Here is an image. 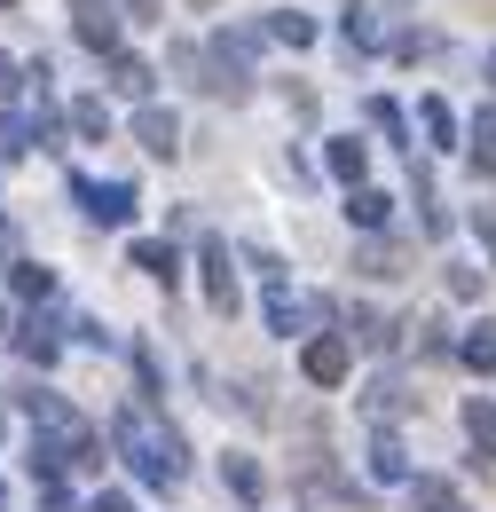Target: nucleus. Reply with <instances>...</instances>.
Returning a JSON list of instances; mask_svg holds the SVG:
<instances>
[{"label": "nucleus", "mask_w": 496, "mask_h": 512, "mask_svg": "<svg viewBox=\"0 0 496 512\" xmlns=\"http://www.w3.org/2000/svg\"><path fill=\"white\" fill-rule=\"evenodd\" d=\"M87 512H134V505H126L119 489H111V497H95V505H87Z\"/></svg>", "instance_id": "c85d7f7f"}, {"label": "nucleus", "mask_w": 496, "mask_h": 512, "mask_svg": "<svg viewBox=\"0 0 496 512\" xmlns=\"http://www.w3.org/2000/svg\"><path fill=\"white\" fill-rule=\"evenodd\" d=\"M410 512H457V497H449V481H410Z\"/></svg>", "instance_id": "b1692460"}, {"label": "nucleus", "mask_w": 496, "mask_h": 512, "mask_svg": "<svg viewBox=\"0 0 496 512\" xmlns=\"http://www.w3.org/2000/svg\"><path fill=\"white\" fill-rule=\"evenodd\" d=\"M126 8H134V16H158V0H126Z\"/></svg>", "instance_id": "7c9ffc66"}, {"label": "nucleus", "mask_w": 496, "mask_h": 512, "mask_svg": "<svg viewBox=\"0 0 496 512\" xmlns=\"http://www.w3.org/2000/svg\"><path fill=\"white\" fill-rule=\"evenodd\" d=\"M386 213H394L386 190H347V221H355V229H386Z\"/></svg>", "instance_id": "4468645a"}, {"label": "nucleus", "mask_w": 496, "mask_h": 512, "mask_svg": "<svg viewBox=\"0 0 496 512\" xmlns=\"http://www.w3.org/2000/svg\"><path fill=\"white\" fill-rule=\"evenodd\" d=\"M197 268H205V300H213L221 316H237V268H229V245H221V237H205Z\"/></svg>", "instance_id": "39448f33"}, {"label": "nucleus", "mask_w": 496, "mask_h": 512, "mask_svg": "<svg viewBox=\"0 0 496 512\" xmlns=\"http://www.w3.org/2000/svg\"><path fill=\"white\" fill-rule=\"evenodd\" d=\"M371 127L386 134V142H402V111H394V103H386V95H378V103H371Z\"/></svg>", "instance_id": "bb28decb"}, {"label": "nucleus", "mask_w": 496, "mask_h": 512, "mask_svg": "<svg viewBox=\"0 0 496 512\" xmlns=\"http://www.w3.org/2000/svg\"><path fill=\"white\" fill-rule=\"evenodd\" d=\"M221 481H229L245 505H260V465H252V457H221Z\"/></svg>", "instance_id": "5701e85b"}, {"label": "nucleus", "mask_w": 496, "mask_h": 512, "mask_svg": "<svg viewBox=\"0 0 496 512\" xmlns=\"http://www.w3.org/2000/svg\"><path fill=\"white\" fill-rule=\"evenodd\" d=\"M16 292H24V300H48V292H56V268H40V260H16Z\"/></svg>", "instance_id": "393cba45"}, {"label": "nucleus", "mask_w": 496, "mask_h": 512, "mask_svg": "<svg viewBox=\"0 0 496 512\" xmlns=\"http://www.w3.org/2000/svg\"><path fill=\"white\" fill-rule=\"evenodd\" d=\"M347 363H355V339H339V331L308 339V355H300V371H308L315 386H339V379H347Z\"/></svg>", "instance_id": "20e7f679"}, {"label": "nucleus", "mask_w": 496, "mask_h": 512, "mask_svg": "<svg viewBox=\"0 0 496 512\" xmlns=\"http://www.w3.org/2000/svg\"><path fill=\"white\" fill-rule=\"evenodd\" d=\"M111 87H119V95H134V103H142V95H150V64H142V56H111Z\"/></svg>", "instance_id": "dca6fc26"}, {"label": "nucleus", "mask_w": 496, "mask_h": 512, "mask_svg": "<svg viewBox=\"0 0 496 512\" xmlns=\"http://www.w3.org/2000/svg\"><path fill=\"white\" fill-rule=\"evenodd\" d=\"M489 79H496V48H489Z\"/></svg>", "instance_id": "2f4dec72"}, {"label": "nucleus", "mask_w": 496, "mask_h": 512, "mask_svg": "<svg viewBox=\"0 0 496 512\" xmlns=\"http://www.w3.org/2000/svg\"><path fill=\"white\" fill-rule=\"evenodd\" d=\"M402 410H410V386H402V379H386V371H378V379L363 386V418H371L378 434H386V418H402Z\"/></svg>", "instance_id": "6e6552de"}, {"label": "nucleus", "mask_w": 496, "mask_h": 512, "mask_svg": "<svg viewBox=\"0 0 496 512\" xmlns=\"http://www.w3.org/2000/svg\"><path fill=\"white\" fill-rule=\"evenodd\" d=\"M323 166H331V174H339V182H347V190H363V166H371V150H363V142H355V134H339V142H331V150H323Z\"/></svg>", "instance_id": "9b49d317"}, {"label": "nucleus", "mask_w": 496, "mask_h": 512, "mask_svg": "<svg viewBox=\"0 0 496 512\" xmlns=\"http://www.w3.org/2000/svg\"><path fill=\"white\" fill-rule=\"evenodd\" d=\"M465 434H473V457L496 465V402H489V394H473V402H465Z\"/></svg>", "instance_id": "1a4fd4ad"}, {"label": "nucleus", "mask_w": 496, "mask_h": 512, "mask_svg": "<svg viewBox=\"0 0 496 512\" xmlns=\"http://www.w3.org/2000/svg\"><path fill=\"white\" fill-rule=\"evenodd\" d=\"M134 142H142L150 158H174V150H182V119H174V111H158V103H142V119H134Z\"/></svg>", "instance_id": "0eeeda50"}, {"label": "nucleus", "mask_w": 496, "mask_h": 512, "mask_svg": "<svg viewBox=\"0 0 496 512\" xmlns=\"http://www.w3.org/2000/svg\"><path fill=\"white\" fill-rule=\"evenodd\" d=\"M79 205H87V221H134V182H79Z\"/></svg>", "instance_id": "423d86ee"}, {"label": "nucleus", "mask_w": 496, "mask_h": 512, "mask_svg": "<svg viewBox=\"0 0 496 512\" xmlns=\"http://www.w3.org/2000/svg\"><path fill=\"white\" fill-rule=\"evenodd\" d=\"M355 268H363V276H378V284H386V276H402V245H386V237H371V245L355 253Z\"/></svg>", "instance_id": "a211bd4d"}, {"label": "nucleus", "mask_w": 496, "mask_h": 512, "mask_svg": "<svg viewBox=\"0 0 496 512\" xmlns=\"http://www.w3.org/2000/svg\"><path fill=\"white\" fill-rule=\"evenodd\" d=\"M347 339L355 347H394V323L378 316V308H347Z\"/></svg>", "instance_id": "2eb2a0df"}, {"label": "nucleus", "mask_w": 496, "mask_h": 512, "mask_svg": "<svg viewBox=\"0 0 496 512\" xmlns=\"http://www.w3.org/2000/svg\"><path fill=\"white\" fill-rule=\"evenodd\" d=\"M16 355H24V363H40V371H48V363H56V355H63L56 323H48V316H32V323H24V331H16Z\"/></svg>", "instance_id": "9d476101"}, {"label": "nucleus", "mask_w": 496, "mask_h": 512, "mask_svg": "<svg viewBox=\"0 0 496 512\" xmlns=\"http://www.w3.org/2000/svg\"><path fill=\"white\" fill-rule=\"evenodd\" d=\"M473 166H481V174H496V111H481V119H473Z\"/></svg>", "instance_id": "a878e982"}, {"label": "nucleus", "mask_w": 496, "mask_h": 512, "mask_svg": "<svg viewBox=\"0 0 496 512\" xmlns=\"http://www.w3.org/2000/svg\"><path fill=\"white\" fill-rule=\"evenodd\" d=\"M449 292L457 300H481V268H449Z\"/></svg>", "instance_id": "cd10ccee"}, {"label": "nucleus", "mask_w": 496, "mask_h": 512, "mask_svg": "<svg viewBox=\"0 0 496 512\" xmlns=\"http://www.w3.org/2000/svg\"><path fill=\"white\" fill-rule=\"evenodd\" d=\"M71 32H79L95 56H119V8H111V0H71Z\"/></svg>", "instance_id": "7ed1b4c3"}, {"label": "nucleus", "mask_w": 496, "mask_h": 512, "mask_svg": "<svg viewBox=\"0 0 496 512\" xmlns=\"http://www.w3.org/2000/svg\"><path fill=\"white\" fill-rule=\"evenodd\" d=\"M71 127L87 134V142H103V134H111V111H103V95H79V103H71Z\"/></svg>", "instance_id": "412c9836"}, {"label": "nucleus", "mask_w": 496, "mask_h": 512, "mask_svg": "<svg viewBox=\"0 0 496 512\" xmlns=\"http://www.w3.org/2000/svg\"><path fill=\"white\" fill-rule=\"evenodd\" d=\"M371 481H402L410 489V457H402L394 434H371Z\"/></svg>", "instance_id": "f8f14e48"}, {"label": "nucleus", "mask_w": 496, "mask_h": 512, "mask_svg": "<svg viewBox=\"0 0 496 512\" xmlns=\"http://www.w3.org/2000/svg\"><path fill=\"white\" fill-rule=\"evenodd\" d=\"M252 48H260V40H252L245 24L213 40V56H205V64H213V95H245L252 87Z\"/></svg>", "instance_id": "f03ea898"}, {"label": "nucleus", "mask_w": 496, "mask_h": 512, "mask_svg": "<svg viewBox=\"0 0 496 512\" xmlns=\"http://www.w3.org/2000/svg\"><path fill=\"white\" fill-rule=\"evenodd\" d=\"M339 32H347V48H378V8H363V0H355V8L339 16Z\"/></svg>", "instance_id": "4be33fe9"}, {"label": "nucleus", "mask_w": 496, "mask_h": 512, "mask_svg": "<svg viewBox=\"0 0 496 512\" xmlns=\"http://www.w3.org/2000/svg\"><path fill=\"white\" fill-rule=\"evenodd\" d=\"M134 268H142V276H158V284H174V276H182V260H174L166 237H142V245H134Z\"/></svg>", "instance_id": "ddd939ff"}, {"label": "nucleus", "mask_w": 496, "mask_h": 512, "mask_svg": "<svg viewBox=\"0 0 496 512\" xmlns=\"http://www.w3.org/2000/svg\"><path fill=\"white\" fill-rule=\"evenodd\" d=\"M457 355H465L473 371H496V323H473V331L457 339Z\"/></svg>", "instance_id": "aec40b11"}, {"label": "nucleus", "mask_w": 496, "mask_h": 512, "mask_svg": "<svg viewBox=\"0 0 496 512\" xmlns=\"http://www.w3.org/2000/svg\"><path fill=\"white\" fill-rule=\"evenodd\" d=\"M111 442H119V449H126V465H134L142 481H158V489H174V481L189 473L182 434H174V426H158L150 410H119V418H111Z\"/></svg>", "instance_id": "f257e3e1"}, {"label": "nucleus", "mask_w": 496, "mask_h": 512, "mask_svg": "<svg viewBox=\"0 0 496 512\" xmlns=\"http://www.w3.org/2000/svg\"><path fill=\"white\" fill-rule=\"evenodd\" d=\"M418 127L434 134V150H449V142H457V111H449L441 95H426V103H418Z\"/></svg>", "instance_id": "f3484780"}, {"label": "nucleus", "mask_w": 496, "mask_h": 512, "mask_svg": "<svg viewBox=\"0 0 496 512\" xmlns=\"http://www.w3.org/2000/svg\"><path fill=\"white\" fill-rule=\"evenodd\" d=\"M268 40H284V48H308V40H315V16H300V8H276V16H268Z\"/></svg>", "instance_id": "6ab92c4d"}, {"label": "nucleus", "mask_w": 496, "mask_h": 512, "mask_svg": "<svg viewBox=\"0 0 496 512\" xmlns=\"http://www.w3.org/2000/svg\"><path fill=\"white\" fill-rule=\"evenodd\" d=\"M8 95H16V64L0 56V103H8Z\"/></svg>", "instance_id": "c756f323"}]
</instances>
